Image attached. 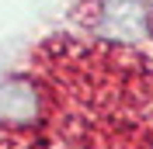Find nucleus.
<instances>
[{
    "label": "nucleus",
    "mask_w": 153,
    "mask_h": 149,
    "mask_svg": "<svg viewBox=\"0 0 153 149\" xmlns=\"http://www.w3.org/2000/svg\"><path fill=\"white\" fill-rule=\"evenodd\" d=\"M97 31L111 42H143L150 31V7L143 0H108L97 18Z\"/></svg>",
    "instance_id": "1"
},
{
    "label": "nucleus",
    "mask_w": 153,
    "mask_h": 149,
    "mask_svg": "<svg viewBox=\"0 0 153 149\" xmlns=\"http://www.w3.org/2000/svg\"><path fill=\"white\" fill-rule=\"evenodd\" d=\"M38 114H42V94L35 83L21 80V76H10V80H0V125H35Z\"/></svg>",
    "instance_id": "2"
}]
</instances>
